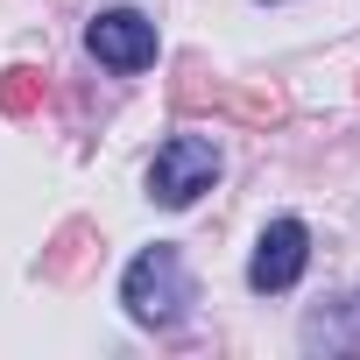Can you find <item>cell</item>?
I'll return each instance as SVG.
<instances>
[{
    "label": "cell",
    "instance_id": "obj_1",
    "mask_svg": "<svg viewBox=\"0 0 360 360\" xmlns=\"http://www.w3.org/2000/svg\"><path fill=\"white\" fill-rule=\"evenodd\" d=\"M120 304H127V318L134 325H176L184 318V304H191V276H184V255L176 248H141L134 262H127V276H120Z\"/></svg>",
    "mask_w": 360,
    "mask_h": 360
},
{
    "label": "cell",
    "instance_id": "obj_2",
    "mask_svg": "<svg viewBox=\"0 0 360 360\" xmlns=\"http://www.w3.org/2000/svg\"><path fill=\"white\" fill-rule=\"evenodd\" d=\"M212 176H219V148L205 134H169L155 148V162H148V198L169 205V212H184L191 198L212 191Z\"/></svg>",
    "mask_w": 360,
    "mask_h": 360
},
{
    "label": "cell",
    "instance_id": "obj_3",
    "mask_svg": "<svg viewBox=\"0 0 360 360\" xmlns=\"http://www.w3.org/2000/svg\"><path fill=\"white\" fill-rule=\"evenodd\" d=\"M85 50L106 64V71H120V78H134V71H148L155 64V22L148 15H134V8H106V15H92V29H85Z\"/></svg>",
    "mask_w": 360,
    "mask_h": 360
},
{
    "label": "cell",
    "instance_id": "obj_4",
    "mask_svg": "<svg viewBox=\"0 0 360 360\" xmlns=\"http://www.w3.org/2000/svg\"><path fill=\"white\" fill-rule=\"evenodd\" d=\"M304 262H311V226L304 219H269V233L255 240V262H248V290L276 297L304 276Z\"/></svg>",
    "mask_w": 360,
    "mask_h": 360
}]
</instances>
